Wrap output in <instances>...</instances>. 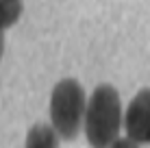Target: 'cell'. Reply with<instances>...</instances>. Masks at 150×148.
I'll return each instance as SVG.
<instances>
[{"label": "cell", "instance_id": "cell-7", "mask_svg": "<svg viewBox=\"0 0 150 148\" xmlns=\"http://www.w3.org/2000/svg\"><path fill=\"white\" fill-rule=\"evenodd\" d=\"M2 26H0V59H2V52H4V35H2Z\"/></svg>", "mask_w": 150, "mask_h": 148}, {"label": "cell", "instance_id": "cell-5", "mask_svg": "<svg viewBox=\"0 0 150 148\" xmlns=\"http://www.w3.org/2000/svg\"><path fill=\"white\" fill-rule=\"evenodd\" d=\"M24 9V0H0V26L9 28L20 20Z\"/></svg>", "mask_w": 150, "mask_h": 148}, {"label": "cell", "instance_id": "cell-1", "mask_svg": "<svg viewBox=\"0 0 150 148\" xmlns=\"http://www.w3.org/2000/svg\"><path fill=\"white\" fill-rule=\"evenodd\" d=\"M122 126L120 94L111 85H98L87 100L85 135L91 148H109Z\"/></svg>", "mask_w": 150, "mask_h": 148}, {"label": "cell", "instance_id": "cell-4", "mask_svg": "<svg viewBox=\"0 0 150 148\" xmlns=\"http://www.w3.org/2000/svg\"><path fill=\"white\" fill-rule=\"evenodd\" d=\"M59 137L54 126L35 124L26 135V148H59Z\"/></svg>", "mask_w": 150, "mask_h": 148}, {"label": "cell", "instance_id": "cell-6", "mask_svg": "<svg viewBox=\"0 0 150 148\" xmlns=\"http://www.w3.org/2000/svg\"><path fill=\"white\" fill-rule=\"evenodd\" d=\"M109 148H139L137 142H133L131 137H126V140H115Z\"/></svg>", "mask_w": 150, "mask_h": 148}, {"label": "cell", "instance_id": "cell-2", "mask_svg": "<svg viewBox=\"0 0 150 148\" xmlns=\"http://www.w3.org/2000/svg\"><path fill=\"white\" fill-rule=\"evenodd\" d=\"M87 98L81 83L74 79H63L54 85L50 96V122L63 140H76L85 124Z\"/></svg>", "mask_w": 150, "mask_h": 148}, {"label": "cell", "instance_id": "cell-3", "mask_svg": "<svg viewBox=\"0 0 150 148\" xmlns=\"http://www.w3.org/2000/svg\"><path fill=\"white\" fill-rule=\"evenodd\" d=\"M126 135L137 144H150V89H142L124 113Z\"/></svg>", "mask_w": 150, "mask_h": 148}]
</instances>
